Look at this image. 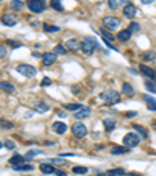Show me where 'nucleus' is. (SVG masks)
I'll return each mask as SVG.
<instances>
[{"label":"nucleus","mask_w":156,"mask_h":176,"mask_svg":"<svg viewBox=\"0 0 156 176\" xmlns=\"http://www.w3.org/2000/svg\"><path fill=\"white\" fill-rule=\"evenodd\" d=\"M100 98H101L105 103H108V105H116V103L120 102V95H119V92H116V90H113V89L105 90L103 94H100Z\"/></svg>","instance_id":"nucleus-1"},{"label":"nucleus","mask_w":156,"mask_h":176,"mask_svg":"<svg viewBox=\"0 0 156 176\" xmlns=\"http://www.w3.org/2000/svg\"><path fill=\"white\" fill-rule=\"evenodd\" d=\"M98 47V42L94 39V38H86L83 42H81V52L84 53V55H92V52Z\"/></svg>","instance_id":"nucleus-2"},{"label":"nucleus","mask_w":156,"mask_h":176,"mask_svg":"<svg viewBox=\"0 0 156 176\" xmlns=\"http://www.w3.org/2000/svg\"><path fill=\"white\" fill-rule=\"evenodd\" d=\"M120 27V20L117 17H113V16H106V17H103V28L108 30V31H114Z\"/></svg>","instance_id":"nucleus-3"},{"label":"nucleus","mask_w":156,"mask_h":176,"mask_svg":"<svg viewBox=\"0 0 156 176\" xmlns=\"http://www.w3.org/2000/svg\"><path fill=\"white\" fill-rule=\"evenodd\" d=\"M139 143H141V136H139V134H136V133H128V134H125V137H123V145H125L126 148L138 146Z\"/></svg>","instance_id":"nucleus-4"},{"label":"nucleus","mask_w":156,"mask_h":176,"mask_svg":"<svg viewBox=\"0 0 156 176\" xmlns=\"http://www.w3.org/2000/svg\"><path fill=\"white\" fill-rule=\"evenodd\" d=\"M17 72L20 75H23V77H27V78H33L36 75V69L33 66H28V64H19L17 66Z\"/></svg>","instance_id":"nucleus-5"},{"label":"nucleus","mask_w":156,"mask_h":176,"mask_svg":"<svg viewBox=\"0 0 156 176\" xmlns=\"http://www.w3.org/2000/svg\"><path fill=\"white\" fill-rule=\"evenodd\" d=\"M27 5H28L30 11L38 14V13H42L45 10V0H28Z\"/></svg>","instance_id":"nucleus-6"},{"label":"nucleus","mask_w":156,"mask_h":176,"mask_svg":"<svg viewBox=\"0 0 156 176\" xmlns=\"http://www.w3.org/2000/svg\"><path fill=\"white\" fill-rule=\"evenodd\" d=\"M72 133H73L75 136H78V137H84V136L88 134V128L84 126L83 123L76 122V123H73V126H72Z\"/></svg>","instance_id":"nucleus-7"},{"label":"nucleus","mask_w":156,"mask_h":176,"mask_svg":"<svg viewBox=\"0 0 156 176\" xmlns=\"http://www.w3.org/2000/svg\"><path fill=\"white\" fill-rule=\"evenodd\" d=\"M123 14H125V17H128V19H133L134 16L139 14V11H138V8H136L134 5L126 3V5L123 6Z\"/></svg>","instance_id":"nucleus-8"},{"label":"nucleus","mask_w":156,"mask_h":176,"mask_svg":"<svg viewBox=\"0 0 156 176\" xmlns=\"http://www.w3.org/2000/svg\"><path fill=\"white\" fill-rule=\"evenodd\" d=\"M0 20H2V23L6 25V27H14L17 23V16L16 14H3Z\"/></svg>","instance_id":"nucleus-9"},{"label":"nucleus","mask_w":156,"mask_h":176,"mask_svg":"<svg viewBox=\"0 0 156 176\" xmlns=\"http://www.w3.org/2000/svg\"><path fill=\"white\" fill-rule=\"evenodd\" d=\"M55 61H56V53H53V52H48V53L42 55V64L44 66H51V64H55Z\"/></svg>","instance_id":"nucleus-10"},{"label":"nucleus","mask_w":156,"mask_h":176,"mask_svg":"<svg viewBox=\"0 0 156 176\" xmlns=\"http://www.w3.org/2000/svg\"><path fill=\"white\" fill-rule=\"evenodd\" d=\"M141 72L145 75V77H148L150 80H156V70H153L147 64H141Z\"/></svg>","instance_id":"nucleus-11"},{"label":"nucleus","mask_w":156,"mask_h":176,"mask_svg":"<svg viewBox=\"0 0 156 176\" xmlns=\"http://www.w3.org/2000/svg\"><path fill=\"white\" fill-rule=\"evenodd\" d=\"M51 130H53L56 134H64L67 131V125L63 123V122H55L53 125H51Z\"/></svg>","instance_id":"nucleus-12"},{"label":"nucleus","mask_w":156,"mask_h":176,"mask_svg":"<svg viewBox=\"0 0 156 176\" xmlns=\"http://www.w3.org/2000/svg\"><path fill=\"white\" fill-rule=\"evenodd\" d=\"M91 114V109L88 108V106H81L78 111H75V118H78V120H83V118H86L88 115Z\"/></svg>","instance_id":"nucleus-13"},{"label":"nucleus","mask_w":156,"mask_h":176,"mask_svg":"<svg viewBox=\"0 0 156 176\" xmlns=\"http://www.w3.org/2000/svg\"><path fill=\"white\" fill-rule=\"evenodd\" d=\"M128 153H129V148H126L125 145L123 146L113 145V148H111V154H128Z\"/></svg>","instance_id":"nucleus-14"},{"label":"nucleus","mask_w":156,"mask_h":176,"mask_svg":"<svg viewBox=\"0 0 156 176\" xmlns=\"http://www.w3.org/2000/svg\"><path fill=\"white\" fill-rule=\"evenodd\" d=\"M142 98L147 102V108H148L150 111H156V98H153V97H150V95H144Z\"/></svg>","instance_id":"nucleus-15"},{"label":"nucleus","mask_w":156,"mask_h":176,"mask_svg":"<svg viewBox=\"0 0 156 176\" xmlns=\"http://www.w3.org/2000/svg\"><path fill=\"white\" fill-rule=\"evenodd\" d=\"M0 89L5 90L6 94H13V92L16 90V87H14L10 81H0Z\"/></svg>","instance_id":"nucleus-16"},{"label":"nucleus","mask_w":156,"mask_h":176,"mask_svg":"<svg viewBox=\"0 0 156 176\" xmlns=\"http://www.w3.org/2000/svg\"><path fill=\"white\" fill-rule=\"evenodd\" d=\"M103 126H105V131L106 133H111L116 128V122L113 118H105V120H103Z\"/></svg>","instance_id":"nucleus-17"},{"label":"nucleus","mask_w":156,"mask_h":176,"mask_svg":"<svg viewBox=\"0 0 156 176\" xmlns=\"http://www.w3.org/2000/svg\"><path fill=\"white\" fill-rule=\"evenodd\" d=\"M133 128H134L136 134L141 136V139H147V137H148V131H147L144 126H141V125H133Z\"/></svg>","instance_id":"nucleus-18"},{"label":"nucleus","mask_w":156,"mask_h":176,"mask_svg":"<svg viewBox=\"0 0 156 176\" xmlns=\"http://www.w3.org/2000/svg\"><path fill=\"white\" fill-rule=\"evenodd\" d=\"M39 168H41V171L45 173V174H51V173L56 171V170L53 168V165H50V164H47V162H42V164L39 165Z\"/></svg>","instance_id":"nucleus-19"},{"label":"nucleus","mask_w":156,"mask_h":176,"mask_svg":"<svg viewBox=\"0 0 156 176\" xmlns=\"http://www.w3.org/2000/svg\"><path fill=\"white\" fill-rule=\"evenodd\" d=\"M13 167V170H16V171H31L35 167L33 165H30V164H20V165H11Z\"/></svg>","instance_id":"nucleus-20"},{"label":"nucleus","mask_w":156,"mask_h":176,"mask_svg":"<svg viewBox=\"0 0 156 176\" xmlns=\"http://www.w3.org/2000/svg\"><path fill=\"white\" fill-rule=\"evenodd\" d=\"M129 38H131V33H129L128 30H122V31L117 33V39L120 42H126V41H129Z\"/></svg>","instance_id":"nucleus-21"},{"label":"nucleus","mask_w":156,"mask_h":176,"mask_svg":"<svg viewBox=\"0 0 156 176\" xmlns=\"http://www.w3.org/2000/svg\"><path fill=\"white\" fill-rule=\"evenodd\" d=\"M10 164H11V165H20V164H25V156L14 154V156L10 159Z\"/></svg>","instance_id":"nucleus-22"},{"label":"nucleus","mask_w":156,"mask_h":176,"mask_svg":"<svg viewBox=\"0 0 156 176\" xmlns=\"http://www.w3.org/2000/svg\"><path fill=\"white\" fill-rule=\"evenodd\" d=\"M35 111H38V112H47V111H48V106H47L44 102H38V103L35 105Z\"/></svg>","instance_id":"nucleus-23"},{"label":"nucleus","mask_w":156,"mask_h":176,"mask_svg":"<svg viewBox=\"0 0 156 176\" xmlns=\"http://www.w3.org/2000/svg\"><path fill=\"white\" fill-rule=\"evenodd\" d=\"M125 174V170L123 168H113L106 173V176H123Z\"/></svg>","instance_id":"nucleus-24"},{"label":"nucleus","mask_w":156,"mask_h":176,"mask_svg":"<svg viewBox=\"0 0 156 176\" xmlns=\"http://www.w3.org/2000/svg\"><path fill=\"white\" fill-rule=\"evenodd\" d=\"M44 31H45V33H56V31H60V27H56V25L44 23Z\"/></svg>","instance_id":"nucleus-25"},{"label":"nucleus","mask_w":156,"mask_h":176,"mask_svg":"<svg viewBox=\"0 0 156 176\" xmlns=\"http://www.w3.org/2000/svg\"><path fill=\"white\" fill-rule=\"evenodd\" d=\"M66 45H67V48H70V50H76L78 47H81V44L78 42L76 39H69Z\"/></svg>","instance_id":"nucleus-26"},{"label":"nucleus","mask_w":156,"mask_h":176,"mask_svg":"<svg viewBox=\"0 0 156 176\" xmlns=\"http://www.w3.org/2000/svg\"><path fill=\"white\" fill-rule=\"evenodd\" d=\"M122 90H123V94H126V95H133V94H134V89H133V86L129 84V83H123Z\"/></svg>","instance_id":"nucleus-27"},{"label":"nucleus","mask_w":156,"mask_h":176,"mask_svg":"<svg viewBox=\"0 0 156 176\" xmlns=\"http://www.w3.org/2000/svg\"><path fill=\"white\" fill-rule=\"evenodd\" d=\"M53 53H56V55H66L67 50H66V47H64L63 44H58V45H55V48H53Z\"/></svg>","instance_id":"nucleus-28"},{"label":"nucleus","mask_w":156,"mask_h":176,"mask_svg":"<svg viewBox=\"0 0 156 176\" xmlns=\"http://www.w3.org/2000/svg\"><path fill=\"white\" fill-rule=\"evenodd\" d=\"M128 31L129 33H139L141 31V25L138 22H131V23H129V27H128Z\"/></svg>","instance_id":"nucleus-29"},{"label":"nucleus","mask_w":156,"mask_h":176,"mask_svg":"<svg viewBox=\"0 0 156 176\" xmlns=\"http://www.w3.org/2000/svg\"><path fill=\"white\" fill-rule=\"evenodd\" d=\"M50 6L56 10V11H63V5H61V0H50Z\"/></svg>","instance_id":"nucleus-30"},{"label":"nucleus","mask_w":156,"mask_h":176,"mask_svg":"<svg viewBox=\"0 0 156 176\" xmlns=\"http://www.w3.org/2000/svg\"><path fill=\"white\" fill-rule=\"evenodd\" d=\"M11 8L14 11H19V10L23 8V2H22V0H13V2H11Z\"/></svg>","instance_id":"nucleus-31"},{"label":"nucleus","mask_w":156,"mask_h":176,"mask_svg":"<svg viewBox=\"0 0 156 176\" xmlns=\"http://www.w3.org/2000/svg\"><path fill=\"white\" fill-rule=\"evenodd\" d=\"M145 87H147L150 92L156 94V83H154L153 80H147V81H145Z\"/></svg>","instance_id":"nucleus-32"},{"label":"nucleus","mask_w":156,"mask_h":176,"mask_svg":"<svg viewBox=\"0 0 156 176\" xmlns=\"http://www.w3.org/2000/svg\"><path fill=\"white\" fill-rule=\"evenodd\" d=\"M81 108V105H78V103H67L64 105V109H69V111H78Z\"/></svg>","instance_id":"nucleus-33"},{"label":"nucleus","mask_w":156,"mask_h":176,"mask_svg":"<svg viewBox=\"0 0 156 176\" xmlns=\"http://www.w3.org/2000/svg\"><path fill=\"white\" fill-rule=\"evenodd\" d=\"M72 171H73L75 174H86V173H88V168H86V167H73Z\"/></svg>","instance_id":"nucleus-34"},{"label":"nucleus","mask_w":156,"mask_h":176,"mask_svg":"<svg viewBox=\"0 0 156 176\" xmlns=\"http://www.w3.org/2000/svg\"><path fill=\"white\" fill-rule=\"evenodd\" d=\"M0 126L5 128V130H10V128H13V123L11 122H6V120H0Z\"/></svg>","instance_id":"nucleus-35"},{"label":"nucleus","mask_w":156,"mask_h":176,"mask_svg":"<svg viewBox=\"0 0 156 176\" xmlns=\"http://www.w3.org/2000/svg\"><path fill=\"white\" fill-rule=\"evenodd\" d=\"M38 154H41V151H36V150H33V151H30V153L25 154V159H31V158H35V156H38Z\"/></svg>","instance_id":"nucleus-36"},{"label":"nucleus","mask_w":156,"mask_h":176,"mask_svg":"<svg viewBox=\"0 0 156 176\" xmlns=\"http://www.w3.org/2000/svg\"><path fill=\"white\" fill-rule=\"evenodd\" d=\"M5 146H6L8 150H14V148H16V143H14L13 140H6V142H5Z\"/></svg>","instance_id":"nucleus-37"},{"label":"nucleus","mask_w":156,"mask_h":176,"mask_svg":"<svg viewBox=\"0 0 156 176\" xmlns=\"http://www.w3.org/2000/svg\"><path fill=\"white\" fill-rule=\"evenodd\" d=\"M144 58H145V59H154L156 55H154V52H147V53L144 55Z\"/></svg>","instance_id":"nucleus-38"},{"label":"nucleus","mask_w":156,"mask_h":176,"mask_svg":"<svg viewBox=\"0 0 156 176\" xmlns=\"http://www.w3.org/2000/svg\"><path fill=\"white\" fill-rule=\"evenodd\" d=\"M5 56H6V47L0 45V58H5Z\"/></svg>","instance_id":"nucleus-39"},{"label":"nucleus","mask_w":156,"mask_h":176,"mask_svg":"<svg viewBox=\"0 0 156 176\" xmlns=\"http://www.w3.org/2000/svg\"><path fill=\"white\" fill-rule=\"evenodd\" d=\"M108 2H109V8H113V10H116L117 8V0H108Z\"/></svg>","instance_id":"nucleus-40"},{"label":"nucleus","mask_w":156,"mask_h":176,"mask_svg":"<svg viewBox=\"0 0 156 176\" xmlns=\"http://www.w3.org/2000/svg\"><path fill=\"white\" fill-rule=\"evenodd\" d=\"M134 115H138L136 111H128V112L125 114V117H128V118H131V117H134Z\"/></svg>","instance_id":"nucleus-41"},{"label":"nucleus","mask_w":156,"mask_h":176,"mask_svg":"<svg viewBox=\"0 0 156 176\" xmlns=\"http://www.w3.org/2000/svg\"><path fill=\"white\" fill-rule=\"evenodd\" d=\"M8 44H10V45H11V47H20V45H22V44H20V42H16V41H11V39H10V41H8Z\"/></svg>","instance_id":"nucleus-42"},{"label":"nucleus","mask_w":156,"mask_h":176,"mask_svg":"<svg viewBox=\"0 0 156 176\" xmlns=\"http://www.w3.org/2000/svg\"><path fill=\"white\" fill-rule=\"evenodd\" d=\"M41 84H42V86H48V84H51V80H50V78H44Z\"/></svg>","instance_id":"nucleus-43"},{"label":"nucleus","mask_w":156,"mask_h":176,"mask_svg":"<svg viewBox=\"0 0 156 176\" xmlns=\"http://www.w3.org/2000/svg\"><path fill=\"white\" fill-rule=\"evenodd\" d=\"M141 2H142L144 5H148V3H153V2H154V0H141Z\"/></svg>","instance_id":"nucleus-44"},{"label":"nucleus","mask_w":156,"mask_h":176,"mask_svg":"<svg viewBox=\"0 0 156 176\" xmlns=\"http://www.w3.org/2000/svg\"><path fill=\"white\" fill-rule=\"evenodd\" d=\"M128 176H142V174H141V173H136V171H131Z\"/></svg>","instance_id":"nucleus-45"},{"label":"nucleus","mask_w":156,"mask_h":176,"mask_svg":"<svg viewBox=\"0 0 156 176\" xmlns=\"http://www.w3.org/2000/svg\"><path fill=\"white\" fill-rule=\"evenodd\" d=\"M31 56H35V58H39V56H41V55H39V53H38V52H33V53H31Z\"/></svg>","instance_id":"nucleus-46"},{"label":"nucleus","mask_w":156,"mask_h":176,"mask_svg":"<svg viewBox=\"0 0 156 176\" xmlns=\"http://www.w3.org/2000/svg\"><path fill=\"white\" fill-rule=\"evenodd\" d=\"M55 173H56L58 176H66V173H64V171H55Z\"/></svg>","instance_id":"nucleus-47"},{"label":"nucleus","mask_w":156,"mask_h":176,"mask_svg":"<svg viewBox=\"0 0 156 176\" xmlns=\"http://www.w3.org/2000/svg\"><path fill=\"white\" fill-rule=\"evenodd\" d=\"M58 115H60V117H61V118H64V117H66V115H67V114H64V112H60V114H58Z\"/></svg>","instance_id":"nucleus-48"},{"label":"nucleus","mask_w":156,"mask_h":176,"mask_svg":"<svg viewBox=\"0 0 156 176\" xmlns=\"http://www.w3.org/2000/svg\"><path fill=\"white\" fill-rule=\"evenodd\" d=\"M95 176H106L105 173H98V174H95Z\"/></svg>","instance_id":"nucleus-49"},{"label":"nucleus","mask_w":156,"mask_h":176,"mask_svg":"<svg viewBox=\"0 0 156 176\" xmlns=\"http://www.w3.org/2000/svg\"><path fill=\"white\" fill-rule=\"evenodd\" d=\"M2 146H3V145H2V142H0V148H2Z\"/></svg>","instance_id":"nucleus-50"},{"label":"nucleus","mask_w":156,"mask_h":176,"mask_svg":"<svg viewBox=\"0 0 156 176\" xmlns=\"http://www.w3.org/2000/svg\"><path fill=\"white\" fill-rule=\"evenodd\" d=\"M0 2H2V0H0Z\"/></svg>","instance_id":"nucleus-51"}]
</instances>
